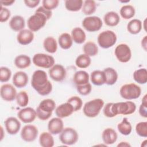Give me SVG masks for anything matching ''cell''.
Listing matches in <instances>:
<instances>
[{
  "label": "cell",
  "instance_id": "54",
  "mask_svg": "<svg viewBox=\"0 0 147 147\" xmlns=\"http://www.w3.org/2000/svg\"><path fill=\"white\" fill-rule=\"evenodd\" d=\"M141 146H144V147H146V146H147V140H145L142 142V144H141Z\"/></svg>",
  "mask_w": 147,
  "mask_h": 147
},
{
  "label": "cell",
  "instance_id": "1",
  "mask_svg": "<svg viewBox=\"0 0 147 147\" xmlns=\"http://www.w3.org/2000/svg\"><path fill=\"white\" fill-rule=\"evenodd\" d=\"M31 86L38 94L42 96L48 95L52 90V84L48 79L47 73L41 69L36 70L33 72Z\"/></svg>",
  "mask_w": 147,
  "mask_h": 147
},
{
  "label": "cell",
  "instance_id": "42",
  "mask_svg": "<svg viewBox=\"0 0 147 147\" xmlns=\"http://www.w3.org/2000/svg\"><path fill=\"white\" fill-rule=\"evenodd\" d=\"M136 131L139 136L146 138L147 137V122H140L137 123Z\"/></svg>",
  "mask_w": 147,
  "mask_h": 147
},
{
  "label": "cell",
  "instance_id": "38",
  "mask_svg": "<svg viewBox=\"0 0 147 147\" xmlns=\"http://www.w3.org/2000/svg\"><path fill=\"white\" fill-rule=\"evenodd\" d=\"M96 4L93 0H86L83 3L82 8V12L87 16H90L96 11Z\"/></svg>",
  "mask_w": 147,
  "mask_h": 147
},
{
  "label": "cell",
  "instance_id": "53",
  "mask_svg": "<svg viewBox=\"0 0 147 147\" xmlns=\"http://www.w3.org/2000/svg\"><path fill=\"white\" fill-rule=\"evenodd\" d=\"M130 144L129 143H128L127 142H121L119 144H118L117 145V146H130Z\"/></svg>",
  "mask_w": 147,
  "mask_h": 147
},
{
  "label": "cell",
  "instance_id": "34",
  "mask_svg": "<svg viewBox=\"0 0 147 147\" xmlns=\"http://www.w3.org/2000/svg\"><path fill=\"white\" fill-rule=\"evenodd\" d=\"M134 80L138 84H144L147 82V71L146 68L136 70L133 75Z\"/></svg>",
  "mask_w": 147,
  "mask_h": 147
},
{
  "label": "cell",
  "instance_id": "27",
  "mask_svg": "<svg viewBox=\"0 0 147 147\" xmlns=\"http://www.w3.org/2000/svg\"><path fill=\"white\" fill-rule=\"evenodd\" d=\"M103 72L106 76V84L109 86L114 84L118 79V73L115 69L107 67L104 69Z\"/></svg>",
  "mask_w": 147,
  "mask_h": 147
},
{
  "label": "cell",
  "instance_id": "24",
  "mask_svg": "<svg viewBox=\"0 0 147 147\" xmlns=\"http://www.w3.org/2000/svg\"><path fill=\"white\" fill-rule=\"evenodd\" d=\"M89 75L86 71L80 70L74 74L73 81L76 86L83 85L89 83Z\"/></svg>",
  "mask_w": 147,
  "mask_h": 147
},
{
  "label": "cell",
  "instance_id": "43",
  "mask_svg": "<svg viewBox=\"0 0 147 147\" xmlns=\"http://www.w3.org/2000/svg\"><path fill=\"white\" fill-rule=\"evenodd\" d=\"M11 76V70L6 67L0 68V81L2 83L8 82Z\"/></svg>",
  "mask_w": 147,
  "mask_h": 147
},
{
  "label": "cell",
  "instance_id": "40",
  "mask_svg": "<svg viewBox=\"0 0 147 147\" xmlns=\"http://www.w3.org/2000/svg\"><path fill=\"white\" fill-rule=\"evenodd\" d=\"M17 103L20 107H26L29 103V96L25 91H21L17 94L16 96Z\"/></svg>",
  "mask_w": 147,
  "mask_h": 147
},
{
  "label": "cell",
  "instance_id": "2",
  "mask_svg": "<svg viewBox=\"0 0 147 147\" xmlns=\"http://www.w3.org/2000/svg\"><path fill=\"white\" fill-rule=\"evenodd\" d=\"M56 103L53 99H45L41 101L36 109L37 117L42 121L48 119L55 109Z\"/></svg>",
  "mask_w": 147,
  "mask_h": 147
},
{
  "label": "cell",
  "instance_id": "35",
  "mask_svg": "<svg viewBox=\"0 0 147 147\" xmlns=\"http://www.w3.org/2000/svg\"><path fill=\"white\" fill-rule=\"evenodd\" d=\"M84 54L88 56H95L98 53V48L96 44L91 41H87L84 44L83 47Z\"/></svg>",
  "mask_w": 147,
  "mask_h": 147
},
{
  "label": "cell",
  "instance_id": "51",
  "mask_svg": "<svg viewBox=\"0 0 147 147\" xmlns=\"http://www.w3.org/2000/svg\"><path fill=\"white\" fill-rule=\"evenodd\" d=\"M15 2L14 0H1L0 1V3L1 6H10Z\"/></svg>",
  "mask_w": 147,
  "mask_h": 147
},
{
  "label": "cell",
  "instance_id": "37",
  "mask_svg": "<svg viewBox=\"0 0 147 147\" xmlns=\"http://www.w3.org/2000/svg\"><path fill=\"white\" fill-rule=\"evenodd\" d=\"M91 60L90 56L86 54H81L79 55L75 60L76 65L80 68H86L90 66Z\"/></svg>",
  "mask_w": 147,
  "mask_h": 147
},
{
  "label": "cell",
  "instance_id": "13",
  "mask_svg": "<svg viewBox=\"0 0 147 147\" xmlns=\"http://www.w3.org/2000/svg\"><path fill=\"white\" fill-rule=\"evenodd\" d=\"M50 78L55 82H62L66 77L67 72L61 64H55L49 69Z\"/></svg>",
  "mask_w": 147,
  "mask_h": 147
},
{
  "label": "cell",
  "instance_id": "52",
  "mask_svg": "<svg viewBox=\"0 0 147 147\" xmlns=\"http://www.w3.org/2000/svg\"><path fill=\"white\" fill-rule=\"evenodd\" d=\"M141 45L143 49L146 51V48H147V36H145L141 40Z\"/></svg>",
  "mask_w": 147,
  "mask_h": 147
},
{
  "label": "cell",
  "instance_id": "26",
  "mask_svg": "<svg viewBox=\"0 0 147 147\" xmlns=\"http://www.w3.org/2000/svg\"><path fill=\"white\" fill-rule=\"evenodd\" d=\"M71 37L73 41L78 44L83 43L86 39V35L84 30L79 28L76 27L72 30Z\"/></svg>",
  "mask_w": 147,
  "mask_h": 147
},
{
  "label": "cell",
  "instance_id": "49",
  "mask_svg": "<svg viewBox=\"0 0 147 147\" xmlns=\"http://www.w3.org/2000/svg\"><path fill=\"white\" fill-rule=\"evenodd\" d=\"M35 11H37V12H40L41 13H42V14H44L47 18V20H49L51 18V17H52V12L51 10H48L46 9H45L44 7L42 6H40L38 8H37Z\"/></svg>",
  "mask_w": 147,
  "mask_h": 147
},
{
  "label": "cell",
  "instance_id": "29",
  "mask_svg": "<svg viewBox=\"0 0 147 147\" xmlns=\"http://www.w3.org/2000/svg\"><path fill=\"white\" fill-rule=\"evenodd\" d=\"M15 65L20 69H25L31 64V59L29 56L25 55H20L16 57L14 59Z\"/></svg>",
  "mask_w": 147,
  "mask_h": 147
},
{
  "label": "cell",
  "instance_id": "8",
  "mask_svg": "<svg viewBox=\"0 0 147 147\" xmlns=\"http://www.w3.org/2000/svg\"><path fill=\"white\" fill-rule=\"evenodd\" d=\"M79 138V135L76 130L72 127L63 129L59 136L60 142L66 145H72L76 143Z\"/></svg>",
  "mask_w": 147,
  "mask_h": 147
},
{
  "label": "cell",
  "instance_id": "46",
  "mask_svg": "<svg viewBox=\"0 0 147 147\" xmlns=\"http://www.w3.org/2000/svg\"><path fill=\"white\" fill-rule=\"evenodd\" d=\"M139 114L140 115L144 117H147V95L145 94L142 99L141 104L139 107Z\"/></svg>",
  "mask_w": 147,
  "mask_h": 147
},
{
  "label": "cell",
  "instance_id": "39",
  "mask_svg": "<svg viewBox=\"0 0 147 147\" xmlns=\"http://www.w3.org/2000/svg\"><path fill=\"white\" fill-rule=\"evenodd\" d=\"M136 13L134 7L130 5H126L123 6L120 9V15L125 19L129 20L133 18Z\"/></svg>",
  "mask_w": 147,
  "mask_h": 147
},
{
  "label": "cell",
  "instance_id": "6",
  "mask_svg": "<svg viewBox=\"0 0 147 147\" xmlns=\"http://www.w3.org/2000/svg\"><path fill=\"white\" fill-rule=\"evenodd\" d=\"M116 34L112 30H105L100 33L98 36L97 41L99 45L104 49L113 47L117 41Z\"/></svg>",
  "mask_w": 147,
  "mask_h": 147
},
{
  "label": "cell",
  "instance_id": "47",
  "mask_svg": "<svg viewBox=\"0 0 147 147\" xmlns=\"http://www.w3.org/2000/svg\"><path fill=\"white\" fill-rule=\"evenodd\" d=\"M11 13L10 11L5 7L2 6H1V10H0V22H6L9 17H10Z\"/></svg>",
  "mask_w": 147,
  "mask_h": 147
},
{
  "label": "cell",
  "instance_id": "28",
  "mask_svg": "<svg viewBox=\"0 0 147 147\" xmlns=\"http://www.w3.org/2000/svg\"><path fill=\"white\" fill-rule=\"evenodd\" d=\"M40 145L42 147H52L55 141L51 133L49 132H42L39 137Z\"/></svg>",
  "mask_w": 147,
  "mask_h": 147
},
{
  "label": "cell",
  "instance_id": "19",
  "mask_svg": "<svg viewBox=\"0 0 147 147\" xmlns=\"http://www.w3.org/2000/svg\"><path fill=\"white\" fill-rule=\"evenodd\" d=\"M74 112V110L72 106L67 102L60 105L55 110L56 115L60 118L67 117L71 115Z\"/></svg>",
  "mask_w": 147,
  "mask_h": 147
},
{
  "label": "cell",
  "instance_id": "3",
  "mask_svg": "<svg viewBox=\"0 0 147 147\" xmlns=\"http://www.w3.org/2000/svg\"><path fill=\"white\" fill-rule=\"evenodd\" d=\"M136 104L131 101L112 103L111 111L114 117L117 115H130L135 112Z\"/></svg>",
  "mask_w": 147,
  "mask_h": 147
},
{
  "label": "cell",
  "instance_id": "33",
  "mask_svg": "<svg viewBox=\"0 0 147 147\" xmlns=\"http://www.w3.org/2000/svg\"><path fill=\"white\" fill-rule=\"evenodd\" d=\"M117 129L119 132L124 136L129 135L132 130V126L130 122L127 118H123L122 121L117 125Z\"/></svg>",
  "mask_w": 147,
  "mask_h": 147
},
{
  "label": "cell",
  "instance_id": "44",
  "mask_svg": "<svg viewBox=\"0 0 147 147\" xmlns=\"http://www.w3.org/2000/svg\"><path fill=\"white\" fill-rule=\"evenodd\" d=\"M76 90L80 95L86 96L88 95L91 92L92 87L91 84L90 83H88L85 84L76 86Z\"/></svg>",
  "mask_w": 147,
  "mask_h": 147
},
{
  "label": "cell",
  "instance_id": "20",
  "mask_svg": "<svg viewBox=\"0 0 147 147\" xmlns=\"http://www.w3.org/2000/svg\"><path fill=\"white\" fill-rule=\"evenodd\" d=\"M28 83V76L24 71L16 72L13 77V83L17 88L25 87Z\"/></svg>",
  "mask_w": 147,
  "mask_h": 147
},
{
  "label": "cell",
  "instance_id": "31",
  "mask_svg": "<svg viewBox=\"0 0 147 147\" xmlns=\"http://www.w3.org/2000/svg\"><path fill=\"white\" fill-rule=\"evenodd\" d=\"M43 47L47 52L50 53H54L57 49V43L55 38L49 36L44 39Z\"/></svg>",
  "mask_w": 147,
  "mask_h": 147
},
{
  "label": "cell",
  "instance_id": "14",
  "mask_svg": "<svg viewBox=\"0 0 147 147\" xmlns=\"http://www.w3.org/2000/svg\"><path fill=\"white\" fill-rule=\"evenodd\" d=\"M17 116L22 122L25 123H29L34 121L37 117L36 111L30 107H28L21 109L17 113Z\"/></svg>",
  "mask_w": 147,
  "mask_h": 147
},
{
  "label": "cell",
  "instance_id": "23",
  "mask_svg": "<svg viewBox=\"0 0 147 147\" xmlns=\"http://www.w3.org/2000/svg\"><path fill=\"white\" fill-rule=\"evenodd\" d=\"M92 83L95 86H100L106 83V76L103 71L95 70L90 75Z\"/></svg>",
  "mask_w": 147,
  "mask_h": 147
},
{
  "label": "cell",
  "instance_id": "12",
  "mask_svg": "<svg viewBox=\"0 0 147 147\" xmlns=\"http://www.w3.org/2000/svg\"><path fill=\"white\" fill-rule=\"evenodd\" d=\"M38 133V129L33 125L24 126L21 131V137L25 142H30L34 141Z\"/></svg>",
  "mask_w": 147,
  "mask_h": 147
},
{
  "label": "cell",
  "instance_id": "48",
  "mask_svg": "<svg viewBox=\"0 0 147 147\" xmlns=\"http://www.w3.org/2000/svg\"><path fill=\"white\" fill-rule=\"evenodd\" d=\"M111 105H112V103H108L103 108V114L106 117L108 118L114 117V115L111 111Z\"/></svg>",
  "mask_w": 147,
  "mask_h": 147
},
{
  "label": "cell",
  "instance_id": "30",
  "mask_svg": "<svg viewBox=\"0 0 147 147\" xmlns=\"http://www.w3.org/2000/svg\"><path fill=\"white\" fill-rule=\"evenodd\" d=\"M58 42L62 49H68L72 47L73 40L69 33H63L59 37Z\"/></svg>",
  "mask_w": 147,
  "mask_h": 147
},
{
  "label": "cell",
  "instance_id": "7",
  "mask_svg": "<svg viewBox=\"0 0 147 147\" xmlns=\"http://www.w3.org/2000/svg\"><path fill=\"white\" fill-rule=\"evenodd\" d=\"M47 20V17L44 14L40 12L35 11V13L28 20V27L33 32H37L45 26Z\"/></svg>",
  "mask_w": 147,
  "mask_h": 147
},
{
  "label": "cell",
  "instance_id": "21",
  "mask_svg": "<svg viewBox=\"0 0 147 147\" xmlns=\"http://www.w3.org/2000/svg\"><path fill=\"white\" fill-rule=\"evenodd\" d=\"M102 138L103 142L106 145H111L116 142L118 135L115 130L112 128L105 129L102 134Z\"/></svg>",
  "mask_w": 147,
  "mask_h": 147
},
{
  "label": "cell",
  "instance_id": "22",
  "mask_svg": "<svg viewBox=\"0 0 147 147\" xmlns=\"http://www.w3.org/2000/svg\"><path fill=\"white\" fill-rule=\"evenodd\" d=\"M9 26L13 30L20 32L25 28V20L21 16H13L9 22Z\"/></svg>",
  "mask_w": 147,
  "mask_h": 147
},
{
  "label": "cell",
  "instance_id": "32",
  "mask_svg": "<svg viewBox=\"0 0 147 147\" xmlns=\"http://www.w3.org/2000/svg\"><path fill=\"white\" fill-rule=\"evenodd\" d=\"M142 27V22L140 20L133 19L127 24V30L130 33L132 34H136L141 32Z\"/></svg>",
  "mask_w": 147,
  "mask_h": 147
},
{
  "label": "cell",
  "instance_id": "18",
  "mask_svg": "<svg viewBox=\"0 0 147 147\" xmlns=\"http://www.w3.org/2000/svg\"><path fill=\"white\" fill-rule=\"evenodd\" d=\"M34 33L29 29H24L20 31L17 36V40L21 45H26L31 43L34 40Z\"/></svg>",
  "mask_w": 147,
  "mask_h": 147
},
{
  "label": "cell",
  "instance_id": "45",
  "mask_svg": "<svg viewBox=\"0 0 147 147\" xmlns=\"http://www.w3.org/2000/svg\"><path fill=\"white\" fill-rule=\"evenodd\" d=\"M59 1L58 0H43L42 1V7L51 11L56 8L59 5Z\"/></svg>",
  "mask_w": 147,
  "mask_h": 147
},
{
  "label": "cell",
  "instance_id": "10",
  "mask_svg": "<svg viewBox=\"0 0 147 147\" xmlns=\"http://www.w3.org/2000/svg\"><path fill=\"white\" fill-rule=\"evenodd\" d=\"M103 25L101 18L97 16L85 17L82 21V26L84 29L90 32L99 30Z\"/></svg>",
  "mask_w": 147,
  "mask_h": 147
},
{
  "label": "cell",
  "instance_id": "4",
  "mask_svg": "<svg viewBox=\"0 0 147 147\" xmlns=\"http://www.w3.org/2000/svg\"><path fill=\"white\" fill-rule=\"evenodd\" d=\"M104 101L100 98H96L86 102L83 108L84 114L89 118H94L100 113L104 106Z\"/></svg>",
  "mask_w": 147,
  "mask_h": 147
},
{
  "label": "cell",
  "instance_id": "36",
  "mask_svg": "<svg viewBox=\"0 0 147 147\" xmlns=\"http://www.w3.org/2000/svg\"><path fill=\"white\" fill-rule=\"evenodd\" d=\"M83 3L82 0H66L65 1V7L68 11H78L82 8Z\"/></svg>",
  "mask_w": 147,
  "mask_h": 147
},
{
  "label": "cell",
  "instance_id": "56",
  "mask_svg": "<svg viewBox=\"0 0 147 147\" xmlns=\"http://www.w3.org/2000/svg\"><path fill=\"white\" fill-rule=\"evenodd\" d=\"M146 19H145V20H144V25H145V24H146ZM144 28L145 30V31H146V28H145V25L144 26Z\"/></svg>",
  "mask_w": 147,
  "mask_h": 147
},
{
  "label": "cell",
  "instance_id": "5",
  "mask_svg": "<svg viewBox=\"0 0 147 147\" xmlns=\"http://www.w3.org/2000/svg\"><path fill=\"white\" fill-rule=\"evenodd\" d=\"M119 94L123 99L127 100L136 99L140 96L141 88L135 83L125 84L121 87Z\"/></svg>",
  "mask_w": 147,
  "mask_h": 147
},
{
  "label": "cell",
  "instance_id": "17",
  "mask_svg": "<svg viewBox=\"0 0 147 147\" xmlns=\"http://www.w3.org/2000/svg\"><path fill=\"white\" fill-rule=\"evenodd\" d=\"M64 129V123L61 118L59 117L53 118L48 123V130L53 135L60 134Z\"/></svg>",
  "mask_w": 147,
  "mask_h": 147
},
{
  "label": "cell",
  "instance_id": "41",
  "mask_svg": "<svg viewBox=\"0 0 147 147\" xmlns=\"http://www.w3.org/2000/svg\"><path fill=\"white\" fill-rule=\"evenodd\" d=\"M67 102L72 106L74 111H79L81 109L83 106V101L82 99L78 96H73L69 98L68 99Z\"/></svg>",
  "mask_w": 147,
  "mask_h": 147
},
{
  "label": "cell",
  "instance_id": "15",
  "mask_svg": "<svg viewBox=\"0 0 147 147\" xmlns=\"http://www.w3.org/2000/svg\"><path fill=\"white\" fill-rule=\"evenodd\" d=\"M0 94L2 99L7 102L14 100L17 94L16 89L10 84H5L1 86Z\"/></svg>",
  "mask_w": 147,
  "mask_h": 147
},
{
  "label": "cell",
  "instance_id": "11",
  "mask_svg": "<svg viewBox=\"0 0 147 147\" xmlns=\"http://www.w3.org/2000/svg\"><path fill=\"white\" fill-rule=\"evenodd\" d=\"M114 54L118 61L121 63H127L131 57V49L126 44L118 45L115 49Z\"/></svg>",
  "mask_w": 147,
  "mask_h": 147
},
{
  "label": "cell",
  "instance_id": "16",
  "mask_svg": "<svg viewBox=\"0 0 147 147\" xmlns=\"http://www.w3.org/2000/svg\"><path fill=\"white\" fill-rule=\"evenodd\" d=\"M7 132L10 135L16 134L21 128V123L16 117H10L7 118L4 122Z\"/></svg>",
  "mask_w": 147,
  "mask_h": 147
},
{
  "label": "cell",
  "instance_id": "25",
  "mask_svg": "<svg viewBox=\"0 0 147 147\" xmlns=\"http://www.w3.org/2000/svg\"><path fill=\"white\" fill-rule=\"evenodd\" d=\"M103 20L105 24L107 26H115L119 24L120 18L117 13L115 11H109L105 14Z\"/></svg>",
  "mask_w": 147,
  "mask_h": 147
},
{
  "label": "cell",
  "instance_id": "9",
  "mask_svg": "<svg viewBox=\"0 0 147 147\" xmlns=\"http://www.w3.org/2000/svg\"><path fill=\"white\" fill-rule=\"evenodd\" d=\"M33 63L40 68H51L55 65V59L53 56L45 53H36L32 59Z\"/></svg>",
  "mask_w": 147,
  "mask_h": 147
},
{
  "label": "cell",
  "instance_id": "50",
  "mask_svg": "<svg viewBox=\"0 0 147 147\" xmlns=\"http://www.w3.org/2000/svg\"><path fill=\"white\" fill-rule=\"evenodd\" d=\"M24 2L29 8H34L36 7L40 2V0H25Z\"/></svg>",
  "mask_w": 147,
  "mask_h": 147
},
{
  "label": "cell",
  "instance_id": "55",
  "mask_svg": "<svg viewBox=\"0 0 147 147\" xmlns=\"http://www.w3.org/2000/svg\"><path fill=\"white\" fill-rule=\"evenodd\" d=\"M1 141H2V139H3V127H2V126H1Z\"/></svg>",
  "mask_w": 147,
  "mask_h": 147
}]
</instances>
